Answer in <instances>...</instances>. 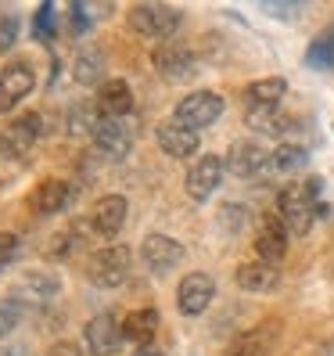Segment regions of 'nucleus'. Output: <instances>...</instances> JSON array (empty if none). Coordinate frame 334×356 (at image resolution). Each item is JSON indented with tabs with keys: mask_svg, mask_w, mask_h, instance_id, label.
Masks as SVG:
<instances>
[{
	"mask_svg": "<svg viewBox=\"0 0 334 356\" xmlns=\"http://www.w3.org/2000/svg\"><path fill=\"white\" fill-rule=\"evenodd\" d=\"M317 213H324L320 205V184L317 180H295L281 187L277 195V216L281 223L287 227V234H309L312 220H317Z\"/></svg>",
	"mask_w": 334,
	"mask_h": 356,
	"instance_id": "1",
	"label": "nucleus"
},
{
	"mask_svg": "<svg viewBox=\"0 0 334 356\" xmlns=\"http://www.w3.org/2000/svg\"><path fill=\"white\" fill-rule=\"evenodd\" d=\"M126 22H130V29L137 33V36H144V40H169L173 44V36H176V29H180V22H183V15L176 11V8H165V4H133L130 11H126Z\"/></svg>",
	"mask_w": 334,
	"mask_h": 356,
	"instance_id": "2",
	"label": "nucleus"
},
{
	"mask_svg": "<svg viewBox=\"0 0 334 356\" xmlns=\"http://www.w3.org/2000/svg\"><path fill=\"white\" fill-rule=\"evenodd\" d=\"M130 248L126 245H108V248H101V252L90 256V281L104 291H112V288H122L130 277Z\"/></svg>",
	"mask_w": 334,
	"mask_h": 356,
	"instance_id": "3",
	"label": "nucleus"
},
{
	"mask_svg": "<svg viewBox=\"0 0 334 356\" xmlns=\"http://www.w3.org/2000/svg\"><path fill=\"white\" fill-rule=\"evenodd\" d=\"M40 137H44V115L26 112V115L11 119L4 127V134H0V148H4V155H11V159H29L33 148L40 144Z\"/></svg>",
	"mask_w": 334,
	"mask_h": 356,
	"instance_id": "4",
	"label": "nucleus"
},
{
	"mask_svg": "<svg viewBox=\"0 0 334 356\" xmlns=\"http://www.w3.org/2000/svg\"><path fill=\"white\" fill-rule=\"evenodd\" d=\"M223 97L216 94V90H191L180 104H176V112H173V119L176 122H183V127H191L194 134L198 130H205V127H212V122L223 115Z\"/></svg>",
	"mask_w": 334,
	"mask_h": 356,
	"instance_id": "5",
	"label": "nucleus"
},
{
	"mask_svg": "<svg viewBox=\"0 0 334 356\" xmlns=\"http://www.w3.org/2000/svg\"><path fill=\"white\" fill-rule=\"evenodd\" d=\"M33 90H36V72L29 61H22V58L8 61L4 72H0V115L15 112Z\"/></svg>",
	"mask_w": 334,
	"mask_h": 356,
	"instance_id": "6",
	"label": "nucleus"
},
{
	"mask_svg": "<svg viewBox=\"0 0 334 356\" xmlns=\"http://www.w3.org/2000/svg\"><path fill=\"white\" fill-rule=\"evenodd\" d=\"M61 281L51 274V270H29V274L11 288V299L22 309H44L58 299Z\"/></svg>",
	"mask_w": 334,
	"mask_h": 356,
	"instance_id": "7",
	"label": "nucleus"
},
{
	"mask_svg": "<svg viewBox=\"0 0 334 356\" xmlns=\"http://www.w3.org/2000/svg\"><path fill=\"white\" fill-rule=\"evenodd\" d=\"M126 342V331L115 313H97V317L83 327V346L90 356H115L119 346Z\"/></svg>",
	"mask_w": 334,
	"mask_h": 356,
	"instance_id": "8",
	"label": "nucleus"
},
{
	"mask_svg": "<svg viewBox=\"0 0 334 356\" xmlns=\"http://www.w3.org/2000/svg\"><path fill=\"white\" fill-rule=\"evenodd\" d=\"M140 259L144 266L151 270L155 277H165V274H173V270L183 263V245L169 234H148L140 241Z\"/></svg>",
	"mask_w": 334,
	"mask_h": 356,
	"instance_id": "9",
	"label": "nucleus"
},
{
	"mask_svg": "<svg viewBox=\"0 0 334 356\" xmlns=\"http://www.w3.org/2000/svg\"><path fill=\"white\" fill-rule=\"evenodd\" d=\"M223 173H226V159H219V155H201L191 170H187V177H183L187 195H191L194 202H208V198L216 195V187L223 184Z\"/></svg>",
	"mask_w": 334,
	"mask_h": 356,
	"instance_id": "10",
	"label": "nucleus"
},
{
	"mask_svg": "<svg viewBox=\"0 0 334 356\" xmlns=\"http://www.w3.org/2000/svg\"><path fill=\"white\" fill-rule=\"evenodd\" d=\"M126 216H130V202L122 195H104L94 202L90 209V234L112 241L122 227H126Z\"/></svg>",
	"mask_w": 334,
	"mask_h": 356,
	"instance_id": "11",
	"label": "nucleus"
},
{
	"mask_svg": "<svg viewBox=\"0 0 334 356\" xmlns=\"http://www.w3.org/2000/svg\"><path fill=\"white\" fill-rule=\"evenodd\" d=\"M212 299H216V281L208 274H201V270L187 274L176 288V306H180L183 317H201V313L212 306Z\"/></svg>",
	"mask_w": 334,
	"mask_h": 356,
	"instance_id": "12",
	"label": "nucleus"
},
{
	"mask_svg": "<svg viewBox=\"0 0 334 356\" xmlns=\"http://www.w3.org/2000/svg\"><path fill=\"white\" fill-rule=\"evenodd\" d=\"M151 65L162 79H169V83H183V79H191L198 72V58L191 47H183V44H162L155 54H151Z\"/></svg>",
	"mask_w": 334,
	"mask_h": 356,
	"instance_id": "13",
	"label": "nucleus"
},
{
	"mask_svg": "<svg viewBox=\"0 0 334 356\" xmlns=\"http://www.w3.org/2000/svg\"><path fill=\"white\" fill-rule=\"evenodd\" d=\"M287 241H291V234H287V227L281 223L277 213H269V216L259 220V230H256V256H259L262 263L277 266V263L287 256Z\"/></svg>",
	"mask_w": 334,
	"mask_h": 356,
	"instance_id": "14",
	"label": "nucleus"
},
{
	"mask_svg": "<svg viewBox=\"0 0 334 356\" xmlns=\"http://www.w3.org/2000/svg\"><path fill=\"white\" fill-rule=\"evenodd\" d=\"M94 144H97V152L104 159H126L130 148H133V134L126 127V119H97V127H94Z\"/></svg>",
	"mask_w": 334,
	"mask_h": 356,
	"instance_id": "15",
	"label": "nucleus"
},
{
	"mask_svg": "<svg viewBox=\"0 0 334 356\" xmlns=\"http://www.w3.org/2000/svg\"><path fill=\"white\" fill-rule=\"evenodd\" d=\"M226 170L241 180L262 177V173H269V152L256 140H237L231 148V155H226Z\"/></svg>",
	"mask_w": 334,
	"mask_h": 356,
	"instance_id": "16",
	"label": "nucleus"
},
{
	"mask_svg": "<svg viewBox=\"0 0 334 356\" xmlns=\"http://www.w3.org/2000/svg\"><path fill=\"white\" fill-rule=\"evenodd\" d=\"M155 140L169 159H191V155H198V144H201L198 134L191 127H183V122H176V119H165L155 130Z\"/></svg>",
	"mask_w": 334,
	"mask_h": 356,
	"instance_id": "17",
	"label": "nucleus"
},
{
	"mask_svg": "<svg viewBox=\"0 0 334 356\" xmlns=\"http://www.w3.org/2000/svg\"><path fill=\"white\" fill-rule=\"evenodd\" d=\"M97 112L104 119H126L133 112V90L126 79H104L97 87Z\"/></svg>",
	"mask_w": 334,
	"mask_h": 356,
	"instance_id": "18",
	"label": "nucleus"
},
{
	"mask_svg": "<svg viewBox=\"0 0 334 356\" xmlns=\"http://www.w3.org/2000/svg\"><path fill=\"white\" fill-rule=\"evenodd\" d=\"M72 184L69 180H58V177H51V180H40L36 184V191L29 195V202H33V213H40V216H54V213H61L69 202H72Z\"/></svg>",
	"mask_w": 334,
	"mask_h": 356,
	"instance_id": "19",
	"label": "nucleus"
},
{
	"mask_svg": "<svg viewBox=\"0 0 334 356\" xmlns=\"http://www.w3.org/2000/svg\"><path fill=\"white\" fill-rule=\"evenodd\" d=\"M237 288L252 291V296H269V291L281 288V270L269 266V263H262V259L241 263V266H237Z\"/></svg>",
	"mask_w": 334,
	"mask_h": 356,
	"instance_id": "20",
	"label": "nucleus"
},
{
	"mask_svg": "<svg viewBox=\"0 0 334 356\" xmlns=\"http://www.w3.org/2000/svg\"><path fill=\"white\" fill-rule=\"evenodd\" d=\"M284 94H287V79H281V76H266V79H256L244 87L248 108H281Z\"/></svg>",
	"mask_w": 334,
	"mask_h": 356,
	"instance_id": "21",
	"label": "nucleus"
},
{
	"mask_svg": "<svg viewBox=\"0 0 334 356\" xmlns=\"http://www.w3.org/2000/svg\"><path fill=\"white\" fill-rule=\"evenodd\" d=\"M122 331H126V342L151 346V339L158 334V309H155V306H148V309H133L130 317H122Z\"/></svg>",
	"mask_w": 334,
	"mask_h": 356,
	"instance_id": "22",
	"label": "nucleus"
},
{
	"mask_svg": "<svg viewBox=\"0 0 334 356\" xmlns=\"http://www.w3.org/2000/svg\"><path fill=\"white\" fill-rule=\"evenodd\" d=\"M309 165V152L302 144H277L269 152V173H281V177H295Z\"/></svg>",
	"mask_w": 334,
	"mask_h": 356,
	"instance_id": "23",
	"label": "nucleus"
},
{
	"mask_svg": "<svg viewBox=\"0 0 334 356\" xmlns=\"http://www.w3.org/2000/svg\"><path fill=\"white\" fill-rule=\"evenodd\" d=\"M72 76H76V83H83V87H94V83H101V76H104V51H101L97 44L79 47V51H76Z\"/></svg>",
	"mask_w": 334,
	"mask_h": 356,
	"instance_id": "24",
	"label": "nucleus"
},
{
	"mask_svg": "<svg viewBox=\"0 0 334 356\" xmlns=\"http://www.w3.org/2000/svg\"><path fill=\"white\" fill-rule=\"evenodd\" d=\"M277 327H256V331H244L237 339L223 349V356H266L269 342H274Z\"/></svg>",
	"mask_w": 334,
	"mask_h": 356,
	"instance_id": "25",
	"label": "nucleus"
},
{
	"mask_svg": "<svg viewBox=\"0 0 334 356\" xmlns=\"http://www.w3.org/2000/svg\"><path fill=\"white\" fill-rule=\"evenodd\" d=\"M244 122L256 134H266V137H284L291 130V115H284L281 108H248Z\"/></svg>",
	"mask_w": 334,
	"mask_h": 356,
	"instance_id": "26",
	"label": "nucleus"
},
{
	"mask_svg": "<svg viewBox=\"0 0 334 356\" xmlns=\"http://www.w3.org/2000/svg\"><path fill=\"white\" fill-rule=\"evenodd\" d=\"M306 65L309 69H334V26L324 29L306 51Z\"/></svg>",
	"mask_w": 334,
	"mask_h": 356,
	"instance_id": "27",
	"label": "nucleus"
},
{
	"mask_svg": "<svg viewBox=\"0 0 334 356\" xmlns=\"http://www.w3.org/2000/svg\"><path fill=\"white\" fill-rule=\"evenodd\" d=\"M97 104H90V101H79V104H72L69 108V134L72 137H94V127H97Z\"/></svg>",
	"mask_w": 334,
	"mask_h": 356,
	"instance_id": "28",
	"label": "nucleus"
},
{
	"mask_svg": "<svg viewBox=\"0 0 334 356\" xmlns=\"http://www.w3.org/2000/svg\"><path fill=\"white\" fill-rule=\"evenodd\" d=\"M22 306H18L11 296L8 299H0V339H8V334L18 327V324H22Z\"/></svg>",
	"mask_w": 334,
	"mask_h": 356,
	"instance_id": "29",
	"label": "nucleus"
},
{
	"mask_svg": "<svg viewBox=\"0 0 334 356\" xmlns=\"http://www.w3.org/2000/svg\"><path fill=\"white\" fill-rule=\"evenodd\" d=\"M22 238L11 234V230H0V270H8L15 259H22Z\"/></svg>",
	"mask_w": 334,
	"mask_h": 356,
	"instance_id": "30",
	"label": "nucleus"
},
{
	"mask_svg": "<svg viewBox=\"0 0 334 356\" xmlns=\"http://www.w3.org/2000/svg\"><path fill=\"white\" fill-rule=\"evenodd\" d=\"M18 40V15L0 11V51H11Z\"/></svg>",
	"mask_w": 334,
	"mask_h": 356,
	"instance_id": "31",
	"label": "nucleus"
},
{
	"mask_svg": "<svg viewBox=\"0 0 334 356\" xmlns=\"http://www.w3.org/2000/svg\"><path fill=\"white\" fill-rule=\"evenodd\" d=\"M69 22H72V33L83 36V33L90 29V11L83 8V4H72V8H69Z\"/></svg>",
	"mask_w": 334,
	"mask_h": 356,
	"instance_id": "32",
	"label": "nucleus"
},
{
	"mask_svg": "<svg viewBox=\"0 0 334 356\" xmlns=\"http://www.w3.org/2000/svg\"><path fill=\"white\" fill-rule=\"evenodd\" d=\"M51 18H54V8H51V4H44V8L36 11V36H51V33H54Z\"/></svg>",
	"mask_w": 334,
	"mask_h": 356,
	"instance_id": "33",
	"label": "nucleus"
},
{
	"mask_svg": "<svg viewBox=\"0 0 334 356\" xmlns=\"http://www.w3.org/2000/svg\"><path fill=\"white\" fill-rule=\"evenodd\" d=\"M47 356H83V346H76V342H54L47 349Z\"/></svg>",
	"mask_w": 334,
	"mask_h": 356,
	"instance_id": "34",
	"label": "nucleus"
},
{
	"mask_svg": "<svg viewBox=\"0 0 334 356\" xmlns=\"http://www.w3.org/2000/svg\"><path fill=\"white\" fill-rule=\"evenodd\" d=\"M0 356H36L29 346H4L0 349Z\"/></svg>",
	"mask_w": 334,
	"mask_h": 356,
	"instance_id": "35",
	"label": "nucleus"
},
{
	"mask_svg": "<svg viewBox=\"0 0 334 356\" xmlns=\"http://www.w3.org/2000/svg\"><path fill=\"white\" fill-rule=\"evenodd\" d=\"M133 356H162V349H155V346H137Z\"/></svg>",
	"mask_w": 334,
	"mask_h": 356,
	"instance_id": "36",
	"label": "nucleus"
},
{
	"mask_svg": "<svg viewBox=\"0 0 334 356\" xmlns=\"http://www.w3.org/2000/svg\"><path fill=\"white\" fill-rule=\"evenodd\" d=\"M0 159H4V148H0Z\"/></svg>",
	"mask_w": 334,
	"mask_h": 356,
	"instance_id": "37",
	"label": "nucleus"
}]
</instances>
